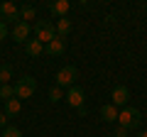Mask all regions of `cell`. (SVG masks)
Returning a JSON list of instances; mask_svg holds the SVG:
<instances>
[{
  "label": "cell",
  "instance_id": "1",
  "mask_svg": "<svg viewBox=\"0 0 147 137\" xmlns=\"http://www.w3.org/2000/svg\"><path fill=\"white\" fill-rule=\"evenodd\" d=\"M140 122H142V113L137 110V108H123L120 115H118V125L125 127L127 132L137 130V127H140Z\"/></svg>",
  "mask_w": 147,
  "mask_h": 137
},
{
  "label": "cell",
  "instance_id": "2",
  "mask_svg": "<svg viewBox=\"0 0 147 137\" xmlns=\"http://www.w3.org/2000/svg\"><path fill=\"white\" fill-rule=\"evenodd\" d=\"M57 37V30H54V22H49V20H39V22H34V39L37 42H42L44 47H47L52 39Z\"/></svg>",
  "mask_w": 147,
  "mask_h": 137
},
{
  "label": "cell",
  "instance_id": "3",
  "mask_svg": "<svg viewBox=\"0 0 147 137\" xmlns=\"http://www.w3.org/2000/svg\"><path fill=\"white\" fill-rule=\"evenodd\" d=\"M34 91H37V81L32 79V76H22V79H17V83H15V98L17 100L32 98Z\"/></svg>",
  "mask_w": 147,
  "mask_h": 137
},
{
  "label": "cell",
  "instance_id": "4",
  "mask_svg": "<svg viewBox=\"0 0 147 137\" xmlns=\"http://www.w3.org/2000/svg\"><path fill=\"white\" fill-rule=\"evenodd\" d=\"M76 76H79V68L74 66V64H69V66L59 68V74H57V86L59 88H71V86H76Z\"/></svg>",
  "mask_w": 147,
  "mask_h": 137
},
{
  "label": "cell",
  "instance_id": "5",
  "mask_svg": "<svg viewBox=\"0 0 147 137\" xmlns=\"http://www.w3.org/2000/svg\"><path fill=\"white\" fill-rule=\"evenodd\" d=\"M64 100H66L71 108H76V110L86 108L84 105V103H86V93H84V88H79V86H71V88L64 93Z\"/></svg>",
  "mask_w": 147,
  "mask_h": 137
},
{
  "label": "cell",
  "instance_id": "6",
  "mask_svg": "<svg viewBox=\"0 0 147 137\" xmlns=\"http://www.w3.org/2000/svg\"><path fill=\"white\" fill-rule=\"evenodd\" d=\"M0 22H20V5H15V3H3L0 5Z\"/></svg>",
  "mask_w": 147,
  "mask_h": 137
},
{
  "label": "cell",
  "instance_id": "7",
  "mask_svg": "<svg viewBox=\"0 0 147 137\" xmlns=\"http://www.w3.org/2000/svg\"><path fill=\"white\" fill-rule=\"evenodd\" d=\"M10 34H12V39H15V42L27 44V39H30V34H32V25H27V22L20 20V22H15V25H12Z\"/></svg>",
  "mask_w": 147,
  "mask_h": 137
},
{
  "label": "cell",
  "instance_id": "8",
  "mask_svg": "<svg viewBox=\"0 0 147 137\" xmlns=\"http://www.w3.org/2000/svg\"><path fill=\"white\" fill-rule=\"evenodd\" d=\"M64 49H66V39L64 37H54L52 42L44 47V54H49V56H61Z\"/></svg>",
  "mask_w": 147,
  "mask_h": 137
},
{
  "label": "cell",
  "instance_id": "9",
  "mask_svg": "<svg viewBox=\"0 0 147 137\" xmlns=\"http://www.w3.org/2000/svg\"><path fill=\"white\" fill-rule=\"evenodd\" d=\"M110 98H113V105H115V108L118 105H125L127 100H130V91H127V86H115Z\"/></svg>",
  "mask_w": 147,
  "mask_h": 137
},
{
  "label": "cell",
  "instance_id": "10",
  "mask_svg": "<svg viewBox=\"0 0 147 137\" xmlns=\"http://www.w3.org/2000/svg\"><path fill=\"white\" fill-rule=\"evenodd\" d=\"M69 10H71V3L69 0H54V3H49V12L54 17H66Z\"/></svg>",
  "mask_w": 147,
  "mask_h": 137
},
{
  "label": "cell",
  "instance_id": "11",
  "mask_svg": "<svg viewBox=\"0 0 147 137\" xmlns=\"http://www.w3.org/2000/svg\"><path fill=\"white\" fill-rule=\"evenodd\" d=\"M118 115H120V110H118L113 103H105V105L100 108V118H103L105 122H118Z\"/></svg>",
  "mask_w": 147,
  "mask_h": 137
},
{
  "label": "cell",
  "instance_id": "12",
  "mask_svg": "<svg viewBox=\"0 0 147 137\" xmlns=\"http://www.w3.org/2000/svg\"><path fill=\"white\" fill-rule=\"evenodd\" d=\"M54 30H57V37L66 39V34L71 32V20H69V17H59V20L54 22Z\"/></svg>",
  "mask_w": 147,
  "mask_h": 137
},
{
  "label": "cell",
  "instance_id": "13",
  "mask_svg": "<svg viewBox=\"0 0 147 137\" xmlns=\"http://www.w3.org/2000/svg\"><path fill=\"white\" fill-rule=\"evenodd\" d=\"M25 52L30 54V56H42L44 54V44L42 42H37V39H27V44H25Z\"/></svg>",
  "mask_w": 147,
  "mask_h": 137
},
{
  "label": "cell",
  "instance_id": "14",
  "mask_svg": "<svg viewBox=\"0 0 147 137\" xmlns=\"http://www.w3.org/2000/svg\"><path fill=\"white\" fill-rule=\"evenodd\" d=\"M20 110H22V100H17V98H10V100H5V115L7 118H15V115H20Z\"/></svg>",
  "mask_w": 147,
  "mask_h": 137
},
{
  "label": "cell",
  "instance_id": "15",
  "mask_svg": "<svg viewBox=\"0 0 147 137\" xmlns=\"http://www.w3.org/2000/svg\"><path fill=\"white\" fill-rule=\"evenodd\" d=\"M34 17H37L34 5H20V20H22V22L30 25V20H34Z\"/></svg>",
  "mask_w": 147,
  "mask_h": 137
},
{
  "label": "cell",
  "instance_id": "16",
  "mask_svg": "<svg viewBox=\"0 0 147 137\" xmlns=\"http://www.w3.org/2000/svg\"><path fill=\"white\" fill-rule=\"evenodd\" d=\"M10 79H12V66L10 64H3V66H0V86L10 83Z\"/></svg>",
  "mask_w": 147,
  "mask_h": 137
},
{
  "label": "cell",
  "instance_id": "17",
  "mask_svg": "<svg viewBox=\"0 0 147 137\" xmlns=\"http://www.w3.org/2000/svg\"><path fill=\"white\" fill-rule=\"evenodd\" d=\"M49 100H52V103H59V100H64V91L59 88L57 83H54L52 88H49Z\"/></svg>",
  "mask_w": 147,
  "mask_h": 137
},
{
  "label": "cell",
  "instance_id": "18",
  "mask_svg": "<svg viewBox=\"0 0 147 137\" xmlns=\"http://www.w3.org/2000/svg\"><path fill=\"white\" fill-rule=\"evenodd\" d=\"M0 98H3V100H10V98H15V86H10V83L0 86Z\"/></svg>",
  "mask_w": 147,
  "mask_h": 137
},
{
  "label": "cell",
  "instance_id": "19",
  "mask_svg": "<svg viewBox=\"0 0 147 137\" xmlns=\"http://www.w3.org/2000/svg\"><path fill=\"white\" fill-rule=\"evenodd\" d=\"M0 137H22V130L20 127H12V125H7L5 130H3V135Z\"/></svg>",
  "mask_w": 147,
  "mask_h": 137
},
{
  "label": "cell",
  "instance_id": "20",
  "mask_svg": "<svg viewBox=\"0 0 147 137\" xmlns=\"http://www.w3.org/2000/svg\"><path fill=\"white\" fill-rule=\"evenodd\" d=\"M113 137H130V132H127L125 127H120V125H115V132H113Z\"/></svg>",
  "mask_w": 147,
  "mask_h": 137
},
{
  "label": "cell",
  "instance_id": "21",
  "mask_svg": "<svg viewBox=\"0 0 147 137\" xmlns=\"http://www.w3.org/2000/svg\"><path fill=\"white\" fill-rule=\"evenodd\" d=\"M5 37H7V25H5V22H0V42H3Z\"/></svg>",
  "mask_w": 147,
  "mask_h": 137
},
{
  "label": "cell",
  "instance_id": "22",
  "mask_svg": "<svg viewBox=\"0 0 147 137\" xmlns=\"http://www.w3.org/2000/svg\"><path fill=\"white\" fill-rule=\"evenodd\" d=\"M5 127H7V115L0 113V130H5Z\"/></svg>",
  "mask_w": 147,
  "mask_h": 137
},
{
  "label": "cell",
  "instance_id": "23",
  "mask_svg": "<svg viewBox=\"0 0 147 137\" xmlns=\"http://www.w3.org/2000/svg\"><path fill=\"white\" fill-rule=\"evenodd\" d=\"M137 137H147V130H145V132H140V135H137Z\"/></svg>",
  "mask_w": 147,
  "mask_h": 137
}]
</instances>
